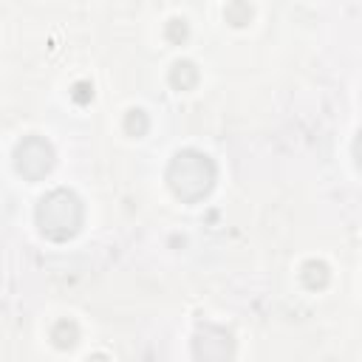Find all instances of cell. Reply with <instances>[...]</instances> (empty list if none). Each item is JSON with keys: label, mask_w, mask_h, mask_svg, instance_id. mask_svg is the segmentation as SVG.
<instances>
[{"label": "cell", "mask_w": 362, "mask_h": 362, "mask_svg": "<svg viewBox=\"0 0 362 362\" xmlns=\"http://www.w3.org/2000/svg\"><path fill=\"white\" fill-rule=\"evenodd\" d=\"M198 68H195V62H189V59H178V62H173V68H170V74H167V79H170V85L175 88V90H192L195 85H198Z\"/></svg>", "instance_id": "5"}, {"label": "cell", "mask_w": 362, "mask_h": 362, "mask_svg": "<svg viewBox=\"0 0 362 362\" xmlns=\"http://www.w3.org/2000/svg\"><path fill=\"white\" fill-rule=\"evenodd\" d=\"M164 37H167V42H173V45H184L187 37H189V23H187L184 17H173V20H167V25H164Z\"/></svg>", "instance_id": "10"}, {"label": "cell", "mask_w": 362, "mask_h": 362, "mask_svg": "<svg viewBox=\"0 0 362 362\" xmlns=\"http://www.w3.org/2000/svg\"><path fill=\"white\" fill-rule=\"evenodd\" d=\"M51 342H54V348H59V351H68V348H74L76 342H79V325L74 322V320H57L54 325H51Z\"/></svg>", "instance_id": "7"}, {"label": "cell", "mask_w": 362, "mask_h": 362, "mask_svg": "<svg viewBox=\"0 0 362 362\" xmlns=\"http://www.w3.org/2000/svg\"><path fill=\"white\" fill-rule=\"evenodd\" d=\"M37 226L40 235L51 243H65L71 240L79 229H82V218H85V206L79 201V195L74 189L57 187L51 192H45L37 204Z\"/></svg>", "instance_id": "2"}, {"label": "cell", "mask_w": 362, "mask_h": 362, "mask_svg": "<svg viewBox=\"0 0 362 362\" xmlns=\"http://www.w3.org/2000/svg\"><path fill=\"white\" fill-rule=\"evenodd\" d=\"M192 356L195 359H206V362H221V359H232L235 356V339L226 328L221 325H201L195 339H192Z\"/></svg>", "instance_id": "4"}, {"label": "cell", "mask_w": 362, "mask_h": 362, "mask_svg": "<svg viewBox=\"0 0 362 362\" xmlns=\"http://www.w3.org/2000/svg\"><path fill=\"white\" fill-rule=\"evenodd\" d=\"M354 161H356V170L362 173V130H359L356 139H354Z\"/></svg>", "instance_id": "12"}, {"label": "cell", "mask_w": 362, "mask_h": 362, "mask_svg": "<svg viewBox=\"0 0 362 362\" xmlns=\"http://www.w3.org/2000/svg\"><path fill=\"white\" fill-rule=\"evenodd\" d=\"M215 178H218V167L215 161L201 153V150H178L170 164H167V184H170V192L181 201V204H198L204 201L212 187H215Z\"/></svg>", "instance_id": "1"}, {"label": "cell", "mask_w": 362, "mask_h": 362, "mask_svg": "<svg viewBox=\"0 0 362 362\" xmlns=\"http://www.w3.org/2000/svg\"><path fill=\"white\" fill-rule=\"evenodd\" d=\"M71 99H74L76 105H88V102L93 99V85H90L88 79L74 82V88H71Z\"/></svg>", "instance_id": "11"}, {"label": "cell", "mask_w": 362, "mask_h": 362, "mask_svg": "<svg viewBox=\"0 0 362 362\" xmlns=\"http://www.w3.org/2000/svg\"><path fill=\"white\" fill-rule=\"evenodd\" d=\"M124 133L127 136H133V139H141L147 130H150V119H147V113L141 110V107H130L127 113H124Z\"/></svg>", "instance_id": "9"}, {"label": "cell", "mask_w": 362, "mask_h": 362, "mask_svg": "<svg viewBox=\"0 0 362 362\" xmlns=\"http://www.w3.org/2000/svg\"><path fill=\"white\" fill-rule=\"evenodd\" d=\"M300 280H303L305 288L322 291V288L328 286V280H331V269H328V263H322V260H305L303 269H300Z\"/></svg>", "instance_id": "6"}, {"label": "cell", "mask_w": 362, "mask_h": 362, "mask_svg": "<svg viewBox=\"0 0 362 362\" xmlns=\"http://www.w3.org/2000/svg\"><path fill=\"white\" fill-rule=\"evenodd\" d=\"M223 17H226V23H229V25L243 28V25H249V23H252V6H249L246 0H229V3H226V8H223Z\"/></svg>", "instance_id": "8"}, {"label": "cell", "mask_w": 362, "mask_h": 362, "mask_svg": "<svg viewBox=\"0 0 362 362\" xmlns=\"http://www.w3.org/2000/svg\"><path fill=\"white\" fill-rule=\"evenodd\" d=\"M54 167V147L42 136H23L14 147V170L25 181H42Z\"/></svg>", "instance_id": "3"}]
</instances>
